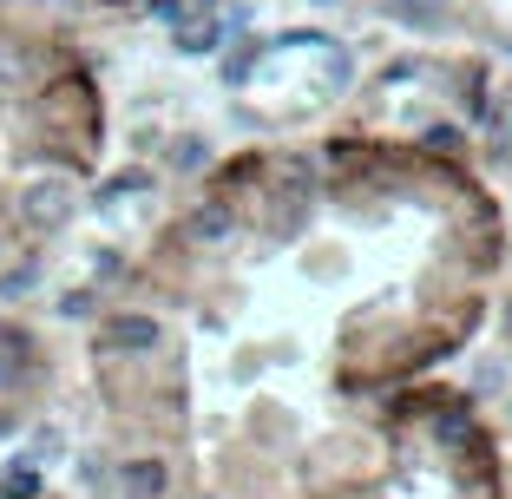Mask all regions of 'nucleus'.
Instances as JSON below:
<instances>
[{"mask_svg": "<svg viewBox=\"0 0 512 499\" xmlns=\"http://www.w3.org/2000/svg\"><path fill=\"white\" fill-rule=\"evenodd\" d=\"M512 237L467 158L401 132L243 145L158 217L92 329L125 447L178 454L368 401L486 329Z\"/></svg>", "mask_w": 512, "mask_h": 499, "instance_id": "nucleus-1", "label": "nucleus"}, {"mask_svg": "<svg viewBox=\"0 0 512 499\" xmlns=\"http://www.w3.org/2000/svg\"><path fill=\"white\" fill-rule=\"evenodd\" d=\"M165 480L178 499H512L506 440L440 375L178 460Z\"/></svg>", "mask_w": 512, "mask_h": 499, "instance_id": "nucleus-2", "label": "nucleus"}, {"mask_svg": "<svg viewBox=\"0 0 512 499\" xmlns=\"http://www.w3.org/2000/svg\"><path fill=\"white\" fill-rule=\"evenodd\" d=\"M112 152L92 53L53 20L0 14V283L79 217Z\"/></svg>", "mask_w": 512, "mask_h": 499, "instance_id": "nucleus-3", "label": "nucleus"}, {"mask_svg": "<svg viewBox=\"0 0 512 499\" xmlns=\"http://www.w3.org/2000/svg\"><path fill=\"white\" fill-rule=\"evenodd\" d=\"M40 7H145V0H0V14H33V20H40Z\"/></svg>", "mask_w": 512, "mask_h": 499, "instance_id": "nucleus-4", "label": "nucleus"}, {"mask_svg": "<svg viewBox=\"0 0 512 499\" xmlns=\"http://www.w3.org/2000/svg\"><path fill=\"white\" fill-rule=\"evenodd\" d=\"M506 467H512V447H506Z\"/></svg>", "mask_w": 512, "mask_h": 499, "instance_id": "nucleus-5", "label": "nucleus"}]
</instances>
